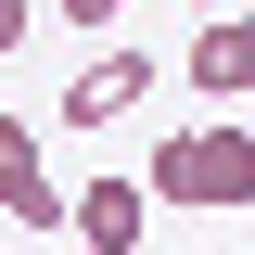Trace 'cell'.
Segmentation results:
<instances>
[{"instance_id": "8", "label": "cell", "mask_w": 255, "mask_h": 255, "mask_svg": "<svg viewBox=\"0 0 255 255\" xmlns=\"http://www.w3.org/2000/svg\"><path fill=\"white\" fill-rule=\"evenodd\" d=\"M217 13H230V0H191V26H217Z\"/></svg>"}, {"instance_id": "6", "label": "cell", "mask_w": 255, "mask_h": 255, "mask_svg": "<svg viewBox=\"0 0 255 255\" xmlns=\"http://www.w3.org/2000/svg\"><path fill=\"white\" fill-rule=\"evenodd\" d=\"M13 51H26V0H0V64H13Z\"/></svg>"}, {"instance_id": "7", "label": "cell", "mask_w": 255, "mask_h": 255, "mask_svg": "<svg viewBox=\"0 0 255 255\" xmlns=\"http://www.w3.org/2000/svg\"><path fill=\"white\" fill-rule=\"evenodd\" d=\"M64 13H77V26H90V38H102V26H115V13H128V0H64Z\"/></svg>"}, {"instance_id": "3", "label": "cell", "mask_w": 255, "mask_h": 255, "mask_svg": "<svg viewBox=\"0 0 255 255\" xmlns=\"http://www.w3.org/2000/svg\"><path fill=\"white\" fill-rule=\"evenodd\" d=\"M140 90H153V64H140V51L77 64V77H64V128H115V115H140Z\"/></svg>"}, {"instance_id": "5", "label": "cell", "mask_w": 255, "mask_h": 255, "mask_svg": "<svg viewBox=\"0 0 255 255\" xmlns=\"http://www.w3.org/2000/svg\"><path fill=\"white\" fill-rule=\"evenodd\" d=\"M191 90H204V102H255V13L191 26Z\"/></svg>"}, {"instance_id": "4", "label": "cell", "mask_w": 255, "mask_h": 255, "mask_svg": "<svg viewBox=\"0 0 255 255\" xmlns=\"http://www.w3.org/2000/svg\"><path fill=\"white\" fill-rule=\"evenodd\" d=\"M140 230H153V179H90L77 191V243L90 255H140Z\"/></svg>"}, {"instance_id": "1", "label": "cell", "mask_w": 255, "mask_h": 255, "mask_svg": "<svg viewBox=\"0 0 255 255\" xmlns=\"http://www.w3.org/2000/svg\"><path fill=\"white\" fill-rule=\"evenodd\" d=\"M140 179H153V204H255V128H230V115L179 128Z\"/></svg>"}, {"instance_id": "2", "label": "cell", "mask_w": 255, "mask_h": 255, "mask_svg": "<svg viewBox=\"0 0 255 255\" xmlns=\"http://www.w3.org/2000/svg\"><path fill=\"white\" fill-rule=\"evenodd\" d=\"M0 217L13 230H77V191H51L38 128H13V115H0Z\"/></svg>"}]
</instances>
